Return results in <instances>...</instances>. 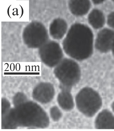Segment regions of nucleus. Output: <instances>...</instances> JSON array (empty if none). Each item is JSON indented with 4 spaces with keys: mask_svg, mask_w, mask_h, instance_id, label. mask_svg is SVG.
<instances>
[{
    "mask_svg": "<svg viewBox=\"0 0 114 131\" xmlns=\"http://www.w3.org/2000/svg\"><path fill=\"white\" fill-rule=\"evenodd\" d=\"M90 4L88 1H76L71 2L70 7L72 12L77 15H82L88 12Z\"/></svg>",
    "mask_w": 114,
    "mask_h": 131,
    "instance_id": "1a4fd4ad",
    "label": "nucleus"
},
{
    "mask_svg": "<svg viewBox=\"0 0 114 131\" xmlns=\"http://www.w3.org/2000/svg\"><path fill=\"white\" fill-rule=\"evenodd\" d=\"M27 101V98L25 95L19 93L16 95L15 97L14 98V104L15 106H17Z\"/></svg>",
    "mask_w": 114,
    "mask_h": 131,
    "instance_id": "f8f14e48",
    "label": "nucleus"
},
{
    "mask_svg": "<svg viewBox=\"0 0 114 131\" xmlns=\"http://www.w3.org/2000/svg\"><path fill=\"white\" fill-rule=\"evenodd\" d=\"M111 108L112 109L114 113V101L113 102L112 104L111 105Z\"/></svg>",
    "mask_w": 114,
    "mask_h": 131,
    "instance_id": "dca6fc26",
    "label": "nucleus"
},
{
    "mask_svg": "<svg viewBox=\"0 0 114 131\" xmlns=\"http://www.w3.org/2000/svg\"><path fill=\"white\" fill-rule=\"evenodd\" d=\"M112 48V50H113V54L114 55V43H113V46Z\"/></svg>",
    "mask_w": 114,
    "mask_h": 131,
    "instance_id": "f3484780",
    "label": "nucleus"
},
{
    "mask_svg": "<svg viewBox=\"0 0 114 131\" xmlns=\"http://www.w3.org/2000/svg\"><path fill=\"white\" fill-rule=\"evenodd\" d=\"M88 21L92 27L99 29L103 27L104 24V16L100 10H93L89 15Z\"/></svg>",
    "mask_w": 114,
    "mask_h": 131,
    "instance_id": "9d476101",
    "label": "nucleus"
},
{
    "mask_svg": "<svg viewBox=\"0 0 114 131\" xmlns=\"http://www.w3.org/2000/svg\"><path fill=\"white\" fill-rule=\"evenodd\" d=\"M103 2V1H94L93 2L95 4H99L102 3Z\"/></svg>",
    "mask_w": 114,
    "mask_h": 131,
    "instance_id": "2eb2a0df",
    "label": "nucleus"
},
{
    "mask_svg": "<svg viewBox=\"0 0 114 131\" xmlns=\"http://www.w3.org/2000/svg\"><path fill=\"white\" fill-rule=\"evenodd\" d=\"M55 74L64 90L70 91L79 81L80 70L75 62L67 60L57 67L55 70Z\"/></svg>",
    "mask_w": 114,
    "mask_h": 131,
    "instance_id": "20e7f679",
    "label": "nucleus"
},
{
    "mask_svg": "<svg viewBox=\"0 0 114 131\" xmlns=\"http://www.w3.org/2000/svg\"><path fill=\"white\" fill-rule=\"evenodd\" d=\"M55 94V90L52 84L42 82L36 85L33 90L32 96L35 100L45 104L52 101Z\"/></svg>",
    "mask_w": 114,
    "mask_h": 131,
    "instance_id": "39448f33",
    "label": "nucleus"
},
{
    "mask_svg": "<svg viewBox=\"0 0 114 131\" xmlns=\"http://www.w3.org/2000/svg\"><path fill=\"white\" fill-rule=\"evenodd\" d=\"M95 124L97 129H114V115L108 110H103L96 117Z\"/></svg>",
    "mask_w": 114,
    "mask_h": 131,
    "instance_id": "0eeeda50",
    "label": "nucleus"
},
{
    "mask_svg": "<svg viewBox=\"0 0 114 131\" xmlns=\"http://www.w3.org/2000/svg\"><path fill=\"white\" fill-rule=\"evenodd\" d=\"M50 115L51 118L55 121H58L62 116L61 111L57 106L51 108L50 111Z\"/></svg>",
    "mask_w": 114,
    "mask_h": 131,
    "instance_id": "9b49d317",
    "label": "nucleus"
},
{
    "mask_svg": "<svg viewBox=\"0 0 114 131\" xmlns=\"http://www.w3.org/2000/svg\"><path fill=\"white\" fill-rule=\"evenodd\" d=\"M6 121L21 126L44 127L49 124L47 113L37 104L27 101L15 106L6 115Z\"/></svg>",
    "mask_w": 114,
    "mask_h": 131,
    "instance_id": "f257e3e1",
    "label": "nucleus"
},
{
    "mask_svg": "<svg viewBox=\"0 0 114 131\" xmlns=\"http://www.w3.org/2000/svg\"><path fill=\"white\" fill-rule=\"evenodd\" d=\"M93 47V35L90 29L81 24L73 26L66 40L69 54L76 59L82 60L91 55Z\"/></svg>",
    "mask_w": 114,
    "mask_h": 131,
    "instance_id": "f03ea898",
    "label": "nucleus"
},
{
    "mask_svg": "<svg viewBox=\"0 0 114 131\" xmlns=\"http://www.w3.org/2000/svg\"><path fill=\"white\" fill-rule=\"evenodd\" d=\"M75 101L79 111L88 117L95 116L102 105V99L99 93L89 87L81 89L76 95Z\"/></svg>",
    "mask_w": 114,
    "mask_h": 131,
    "instance_id": "7ed1b4c3",
    "label": "nucleus"
},
{
    "mask_svg": "<svg viewBox=\"0 0 114 131\" xmlns=\"http://www.w3.org/2000/svg\"><path fill=\"white\" fill-rule=\"evenodd\" d=\"M108 24L110 27L114 28V12L112 13L108 16Z\"/></svg>",
    "mask_w": 114,
    "mask_h": 131,
    "instance_id": "4468645a",
    "label": "nucleus"
},
{
    "mask_svg": "<svg viewBox=\"0 0 114 131\" xmlns=\"http://www.w3.org/2000/svg\"><path fill=\"white\" fill-rule=\"evenodd\" d=\"M57 101L60 107L64 111H70L74 108V99L69 90H63L60 92L58 96Z\"/></svg>",
    "mask_w": 114,
    "mask_h": 131,
    "instance_id": "6e6552de",
    "label": "nucleus"
},
{
    "mask_svg": "<svg viewBox=\"0 0 114 131\" xmlns=\"http://www.w3.org/2000/svg\"><path fill=\"white\" fill-rule=\"evenodd\" d=\"M10 104L9 102L7 101L6 99H3L2 100V113L4 114L5 113V111H6V113H8V111L9 110V107H10Z\"/></svg>",
    "mask_w": 114,
    "mask_h": 131,
    "instance_id": "ddd939ff",
    "label": "nucleus"
},
{
    "mask_svg": "<svg viewBox=\"0 0 114 131\" xmlns=\"http://www.w3.org/2000/svg\"><path fill=\"white\" fill-rule=\"evenodd\" d=\"M114 43V32L109 29H104L98 34L96 47L100 52H106L112 48Z\"/></svg>",
    "mask_w": 114,
    "mask_h": 131,
    "instance_id": "423d86ee",
    "label": "nucleus"
}]
</instances>
